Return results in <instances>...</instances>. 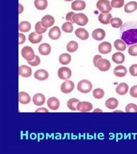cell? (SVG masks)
<instances>
[{"instance_id":"1","label":"cell","mask_w":137,"mask_h":154,"mask_svg":"<svg viewBox=\"0 0 137 154\" xmlns=\"http://www.w3.org/2000/svg\"><path fill=\"white\" fill-rule=\"evenodd\" d=\"M121 38L128 45L137 43V21L125 23L120 29Z\"/></svg>"},{"instance_id":"2","label":"cell","mask_w":137,"mask_h":154,"mask_svg":"<svg viewBox=\"0 0 137 154\" xmlns=\"http://www.w3.org/2000/svg\"><path fill=\"white\" fill-rule=\"evenodd\" d=\"M93 88L92 83L87 80H83L78 83L77 89L79 91L83 93L90 92Z\"/></svg>"},{"instance_id":"3","label":"cell","mask_w":137,"mask_h":154,"mask_svg":"<svg viewBox=\"0 0 137 154\" xmlns=\"http://www.w3.org/2000/svg\"><path fill=\"white\" fill-rule=\"evenodd\" d=\"M96 7L102 13H109L112 10V7L109 0H99Z\"/></svg>"},{"instance_id":"4","label":"cell","mask_w":137,"mask_h":154,"mask_svg":"<svg viewBox=\"0 0 137 154\" xmlns=\"http://www.w3.org/2000/svg\"><path fill=\"white\" fill-rule=\"evenodd\" d=\"M72 23L76 24L79 26H85L88 22V18L86 14L83 13L75 14L72 17Z\"/></svg>"},{"instance_id":"5","label":"cell","mask_w":137,"mask_h":154,"mask_svg":"<svg viewBox=\"0 0 137 154\" xmlns=\"http://www.w3.org/2000/svg\"><path fill=\"white\" fill-rule=\"evenodd\" d=\"M21 54L23 58L28 61L33 60L35 57L33 48L29 46H25L22 48Z\"/></svg>"},{"instance_id":"6","label":"cell","mask_w":137,"mask_h":154,"mask_svg":"<svg viewBox=\"0 0 137 154\" xmlns=\"http://www.w3.org/2000/svg\"><path fill=\"white\" fill-rule=\"evenodd\" d=\"M95 67L98 68L101 72H107L111 67V63L109 60L104 58H100L97 61Z\"/></svg>"},{"instance_id":"7","label":"cell","mask_w":137,"mask_h":154,"mask_svg":"<svg viewBox=\"0 0 137 154\" xmlns=\"http://www.w3.org/2000/svg\"><path fill=\"white\" fill-rule=\"evenodd\" d=\"M58 76L63 80L69 79L72 75V71L70 68L68 67H61L58 70Z\"/></svg>"},{"instance_id":"8","label":"cell","mask_w":137,"mask_h":154,"mask_svg":"<svg viewBox=\"0 0 137 154\" xmlns=\"http://www.w3.org/2000/svg\"><path fill=\"white\" fill-rule=\"evenodd\" d=\"M75 88V83L70 80L63 82L61 86V90L64 93H69L73 91Z\"/></svg>"},{"instance_id":"9","label":"cell","mask_w":137,"mask_h":154,"mask_svg":"<svg viewBox=\"0 0 137 154\" xmlns=\"http://www.w3.org/2000/svg\"><path fill=\"white\" fill-rule=\"evenodd\" d=\"M93 105L88 101H79L77 106V110L82 112H87L93 109Z\"/></svg>"},{"instance_id":"10","label":"cell","mask_w":137,"mask_h":154,"mask_svg":"<svg viewBox=\"0 0 137 154\" xmlns=\"http://www.w3.org/2000/svg\"><path fill=\"white\" fill-rule=\"evenodd\" d=\"M98 50L100 53L103 54H107L110 53L112 50L111 44L107 41L102 42L100 43L98 46Z\"/></svg>"},{"instance_id":"11","label":"cell","mask_w":137,"mask_h":154,"mask_svg":"<svg viewBox=\"0 0 137 154\" xmlns=\"http://www.w3.org/2000/svg\"><path fill=\"white\" fill-rule=\"evenodd\" d=\"M41 24L45 28H48L52 26L55 23V19L52 16L47 14L43 16L41 19Z\"/></svg>"},{"instance_id":"12","label":"cell","mask_w":137,"mask_h":154,"mask_svg":"<svg viewBox=\"0 0 137 154\" xmlns=\"http://www.w3.org/2000/svg\"><path fill=\"white\" fill-rule=\"evenodd\" d=\"M19 75L23 77H29L31 76L32 70V69L26 65H22L19 66Z\"/></svg>"},{"instance_id":"13","label":"cell","mask_w":137,"mask_h":154,"mask_svg":"<svg viewBox=\"0 0 137 154\" xmlns=\"http://www.w3.org/2000/svg\"><path fill=\"white\" fill-rule=\"evenodd\" d=\"M48 35L49 38L52 40H57L61 36V31L58 26H55L49 30Z\"/></svg>"},{"instance_id":"14","label":"cell","mask_w":137,"mask_h":154,"mask_svg":"<svg viewBox=\"0 0 137 154\" xmlns=\"http://www.w3.org/2000/svg\"><path fill=\"white\" fill-rule=\"evenodd\" d=\"M60 105V103L59 100L54 97H50L47 101V106L48 107L52 110H57Z\"/></svg>"},{"instance_id":"15","label":"cell","mask_w":137,"mask_h":154,"mask_svg":"<svg viewBox=\"0 0 137 154\" xmlns=\"http://www.w3.org/2000/svg\"><path fill=\"white\" fill-rule=\"evenodd\" d=\"M34 77L39 81H45L49 77V74L46 70L41 69L35 72L34 74Z\"/></svg>"},{"instance_id":"16","label":"cell","mask_w":137,"mask_h":154,"mask_svg":"<svg viewBox=\"0 0 137 154\" xmlns=\"http://www.w3.org/2000/svg\"><path fill=\"white\" fill-rule=\"evenodd\" d=\"M128 72L127 69L125 67L119 65L115 68L113 70V74L114 75L118 77H124Z\"/></svg>"},{"instance_id":"17","label":"cell","mask_w":137,"mask_h":154,"mask_svg":"<svg viewBox=\"0 0 137 154\" xmlns=\"http://www.w3.org/2000/svg\"><path fill=\"white\" fill-rule=\"evenodd\" d=\"M86 5L85 1L81 0H76L72 2L71 8L75 11H80L85 9Z\"/></svg>"},{"instance_id":"18","label":"cell","mask_w":137,"mask_h":154,"mask_svg":"<svg viewBox=\"0 0 137 154\" xmlns=\"http://www.w3.org/2000/svg\"><path fill=\"white\" fill-rule=\"evenodd\" d=\"M92 37L95 40L101 41L104 39L106 37V32L103 29H97L93 31L92 34Z\"/></svg>"},{"instance_id":"19","label":"cell","mask_w":137,"mask_h":154,"mask_svg":"<svg viewBox=\"0 0 137 154\" xmlns=\"http://www.w3.org/2000/svg\"><path fill=\"white\" fill-rule=\"evenodd\" d=\"M46 101L45 96L40 93H36L33 97V103L37 106H41L43 105Z\"/></svg>"},{"instance_id":"20","label":"cell","mask_w":137,"mask_h":154,"mask_svg":"<svg viewBox=\"0 0 137 154\" xmlns=\"http://www.w3.org/2000/svg\"><path fill=\"white\" fill-rule=\"evenodd\" d=\"M39 52L43 55H48L52 51V47L49 44L47 43H41L38 48Z\"/></svg>"},{"instance_id":"21","label":"cell","mask_w":137,"mask_h":154,"mask_svg":"<svg viewBox=\"0 0 137 154\" xmlns=\"http://www.w3.org/2000/svg\"><path fill=\"white\" fill-rule=\"evenodd\" d=\"M76 37L82 40H87L89 38V34L88 31L84 28H78L75 31Z\"/></svg>"},{"instance_id":"22","label":"cell","mask_w":137,"mask_h":154,"mask_svg":"<svg viewBox=\"0 0 137 154\" xmlns=\"http://www.w3.org/2000/svg\"><path fill=\"white\" fill-rule=\"evenodd\" d=\"M111 19L112 15L110 13H101L98 17L100 22L104 25L110 24Z\"/></svg>"},{"instance_id":"23","label":"cell","mask_w":137,"mask_h":154,"mask_svg":"<svg viewBox=\"0 0 137 154\" xmlns=\"http://www.w3.org/2000/svg\"><path fill=\"white\" fill-rule=\"evenodd\" d=\"M41 34H37V32H32L28 36V40L32 43H40L43 39Z\"/></svg>"},{"instance_id":"24","label":"cell","mask_w":137,"mask_h":154,"mask_svg":"<svg viewBox=\"0 0 137 154\" xmlns=\"http://www.w3.org/2000/svg\"><path fill=\"white\" fill-rule=\"evenodd\" d=\"M128 90V86L126 83H122L118 84L116 88V91L118 95L123 96L127 93Z\"/></svg>"},{"instance_id":"25","label":"cell","mask_w":137,"mask_h":154,"mask_svg":"<svg viewBox=\"0 0 137 154\" xmlns=\"http://www.w3.org/2000/svg\"><path fill=\"white\" fill-rule=\"evenodd\" d=\"M18 96V100L20 104H28L31 101V97L25 92H20Z\"/></svg>"},{"instance_id":"26","label":"cell","mask_w":137,"mask_h":154,"mask_svg":"<svg viewBox=\"0 0 137 154\" xmlns=\"http://www.w3.org/2000/svg\"><path fill=\"white\" fill-rule=\"evenodd\" d=\"M137 10V2L131 1L128 2L124 6V11L127 13H132Z\"/></svg>"},{"instance_id":"27","label":"cell","mask_w":137,"mask_h":154,"mask_svg":"<svg viewBox=\"0 0 137 154\" xmlns=\"http://www.w3.org/2000/svg\"><path fill=\"white\" fill-rule=\"evenodd\" d=\"M112 60L113 63L117 64H122L125 61V56L123 53L118 52L113 55Z\"/></svg>"},{"instance_id":"28","label":"cell","mask_w":137,"mask_h":154,"mask_svg":"<svg viewBox=\"0 0 137 154\" xmlns=\"http://www.w3.org/2000/svg\"><path fill=\"white\" fill-rule=\"evenodd\" d=\"M106 106L110 110H113L116 109L118 105V100L115 98H109L106 101Z\"/></svg>"},{"instance_id":"29","label":"cell","mask_w":137,"mask_h":154,"mask_svg":"<svg viewBox=\"0 0 137 154\" xmlns=\"http://www.w3.org/2000/svg\"><path fill=\"white\" fill-rule=\"evenodd\" d=\"M113 45L115 48L121 52L124 51L127 48V45L122 39L116 40L113 43Z\"/></svg>"},{"instance_id":"30","label":"cell","mask_w":137,"mask_h":154,"mask_svg":"<svg viewBox=\"0 0 137 154\" xmlns=\"http://www.w3.org/2000/svg\"><path fill=\"white\" fill-rule=\"evenodd\" d=\"M34 4L37 9L43 10L47 8L48 2L47 0H35Z\"/></svg>"},{"instance_id":"31","label":"cell","mask_w":137,"mask_h":154,"mask_svg":"<svg viewBox=\"0 0 137 154\" xmlns=\"http://www.w3.org/2000/svg\"><path fill=\"white\" fill-rule=\"evenodd\" d=\"M71 61V55L68 53H63L59 57V62L62 64H68Z\"/></svg>"},{"instance_id":"32","label":"cell","mask_w":137,"mask_h":154,"mask_svg":"<svg viewBox=\"0 0 137 154\" xmlns=\"http://www.w3.org/2000/svg\"><path fill=\"white\" fill-rule=\"evenodd\" d=\"M18 29L21 32H28L31 29V25L28 22L23 21L19 23Z\"/></svg>"},{"instance_id":"33","label":"cell","mask_w":137,"mask_h":154,"mask_svg":"<svg viewBox=\"0 0 137 154\" xmlns=\"http://www.w3.org/2000/svg\"><path fill=\"white\" fill-rule=\"evenodd\" d=\"M79 101L76 98H71L67 102V106L71 111H76L77 106Z\"/></svg>"},{"instance_id":"34","label":"cell","mask_w":137,"mask_h":154,"mask_svg":"<svg viewBox=\"0 0 137 154\" xmlns=\"http://www.w3.org/2000/svg\"><path fill=\"white\" fill-rule=\"evenodd\" d=\"M78 48V43L75 41H71L66 45V49L70 53L76 52Z\"/></svg>"},{"instance_id":"35","label":"cell","mask_w":137,"mask_h":154,"mask_svg":"<svg viewBox=\"0 0 137 154\" xmlns=\"http://www.w3.org/2000/svg\"><path fill=\"white\" fill-rule=\"evenodd\" d=\"M62 30L66 33H71L73 30L72 23L70 22H66L62 25Z\"/></svg>"},{"instance_id":"36","label":"cell","mask_w":137,"mask_h":154,"mask_svg":"<svg viewBox=\"0 0 137 154\" xmlns=\"http://www.w3.org/2000/svg\"><path fill=\"white\" fill-rule=\"evenodd\" d=\"M110 24L114 28H119L123 25V22L119 18L115 17L111 19Z\"/></svg>"},{"instance_id":"37","label":"cell","mask_w":137,"mask_h":154,"mask_svg":"<svg viewBox=\"0 0 137 154\" xmlns=\"http://www.w3.org/2000/svg\"><path fill=\"white\" fill-rule=\"evenodd\" d=\"M104 95V90L101 88H96L93 91V96L95 98L100 99L103 98Z\"/></svg>"},{"instance_id":"38","label":"cell","mask_w":137,"mask_h":154,"mask_svg":"<svg viewBox=\"0 0 137 154\" xmlns=\"http://www.w3.org/2000/svg\"><path fill=\"white\" fill-rule=\"evenodd\" d=\"M47 28H45L41 24V22H38L35 25V32L37 34H42L45 33L47 31Z\"/></svg>"},{"instance_id":"39","label":"cell","mask_w":137,"mask_h":154,"mask_svg":"<svg viewBox=\"0 0 137 154\" xmlns=\"http://www.w3.org/2000/svg\"><path fill=\"white\" fill-rule=\"evenodd\" d=\"M110 3L112 7L120 8L124 5V0H112Z\"/></svg>"},{"instance_id":"40","label":"cell","mask_w":137,"mask_h":154,"mask_svg":"<svg viewBox=\"0 0 137 154\" xmlns=\"http://www.w3.org/2000/svg\"><path fill=\"white\" fill-rule=\"evenodd\" d=\"M127 112H137V105L133 103H130L125 107Z\"/></svg>"},{"instance_id":"41","label":"cell","mask_w":137,"mask_h":154,"mask_svg":"<svg viewBox=\"0 0 137 154\" xmlns=\"http://www.w3.org/2000/svg\"><path fill=\"white\" fill-rule=\"evenodd\" d=\"M128 53L131 56H137V44H134L130 46L128 49Z\"/></svg>"},{"instance_id":"42","label":"cell","mask_w":137,"mask_h":154,"mask_svg":"<svg viewBox=\"0 0 137 154\" xmlns=\"http://www.w3.org/2000/svg\"><path fill=\"white\" fill-rule=\"evenodd\" d=\"M28 63L31 66H32L33 67H35V66H37L40 64V63H41V60L39 56L35 55V57L34 59V60H32V61H28Z\"/></svg>"},{"instance_id":"43","label":"cell","mask_w":137,"mask_h":154,"mask_svg":"<svg viewBox=\"0 0 137 154\" xmlns=\"http://www.w3.org/2000/svg\"><path fill=\"white\" fill-rule=\"evenodd\" d=\"M129 72L133 76H137V64H133L130 66Z\"/></svg>"},{"instance_id":"44","label":"cell","mask_w":137,"mask_h":154,"mask_svg":"<svg viewBox=\"0 0 137 154\" xmlns=\"http://www.w3.org/2000/svg\"><path fill=\"white\" fill-rule=\"evenodd\" d=\"M130 94L133 98H137V85L134 86L131 88Z\"/></svg>"},{"instance_id":"45","label":"cell","mask_w":137,"mask_h":154,"mask_svg":"<svg viewBox=\"0 0 137 154\" xmlns=\"http://www.w3.org/2000/svg\"><path fill=\"white\" fill-rule=\"evenodd\" d=\"M75 14V13L73 12H69L66 15V21L68 22H71V23H72L73 22V20H72V17L73 16V15Z\"/></svg>"},{"instance_id":"46","label":"cell","mask_w":137,"mask_h":154,"mask_svg":"<svg viewBox=\"0 0 137 154\" xmlns=\"http://www.w3.org/2000/svg\"><path fill=\"white\" fill-rule=\"evenodd\" d=\"M18 38H19V41H18V43L19 45L23 44L26 41V37L25 36L22 34H18Z\"/></svg>"},{"instance_id":"47","label":"cell","mask_w":137,"mask_h":154,"mask_svg":"<svg viewBox=\"0 0 137 154\" xmlns=\"http://www.w3.org/2000/svg\"><path fill=\"white\" fill-rule=\"evenodd\" d=\"M101 58H102V57L101 55H96L95 56H94V57L93 58V63H94L95 67H96V64L97 61L99 60V59Z\"/></svg>"},{"instance_id":"48","label":"cell","mask_w":137,"mask_h":154,"mask_svg":"<svg viewBox=\"0 0 137 154\" xmlns=\"http://www.w3.org/2000/svg\"><path fill=\"white\" fill-rule=\"evenodd\" d=\"M49 111L45 107H40L35 110V112H48Z\"/></svg>"},{"instance_id":"49","label":"cell","mask_w":137,"mask_h":154,"mask_svg":"<svg viewBox=\"0 0 137 154\" xmlns=\"http://www.w3.org/2000/svg\"><path fill=\"white\" fill-rule=\"evenodd\" d=\"M19 14H20L24 11V7L22 5L19 4Z\"/></svg>"},{"instance_id":"50","label":"cell","mask_w":137,"mask_h":154,"mask_svg":"<svg viewBox=\"0 0 137 154\" xmlns=\"http://www.w3.org/2000/svg\"><path fill=\"white\" fill-rule=\"evenodd\" d=\"M64 1H67V2H69V1H72V0H64Z\"/></svg>"}]
</instances>
